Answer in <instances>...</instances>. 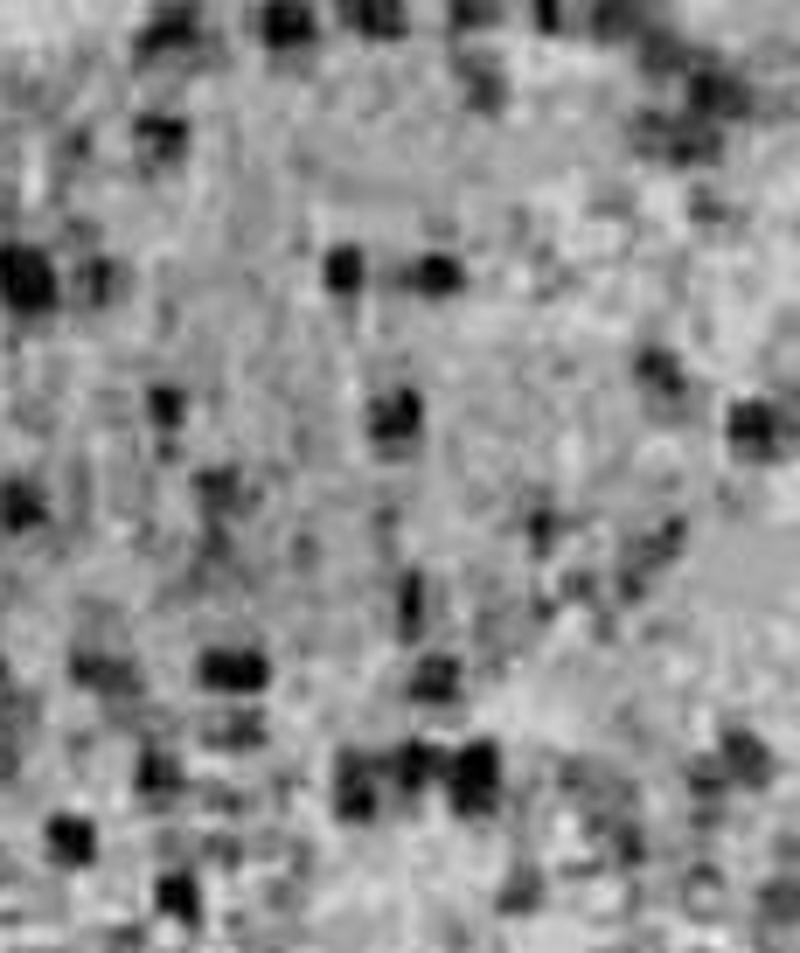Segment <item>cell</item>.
Returning a JSON list of instances; mask_svg holds the SVG:
<instances>
[{
  "label": "cell",
  "mask_w": 800,
  "mask_h": 953,
  "mask_svg": "<svg viewBox=\"0 0 800 953\" xmlns=\"http://www.w3.org/2000/svg\"><path fill=\"white\" fill-rule=\"evenodd\" d=\"M0 299H8L14 314H49L56 307V264H49V251L8 244V251H0Z\"/></svg>",
  "instance_id": "1"
},
{
  "label": "cell",
  "mask_w": 800,
  "mask_h": 953,
  "mask_svg": "<svg viewBox=\"0 0 800 953\" xmlns=\"http://www.w3.org/2000/svg\"><path fill=\"white\" fill-rule=\"evenodd\" d=\"M723 432H731V452H745V460H773V452L787 446V411H773V397H745V404H731Z\"/></svg>",
  "instance_id": "2"
},
{
  "label": "cell",
  "mask_w": 800,
  "mask_h": 953,
  "mask_svg": "<svg viewBox=\"0 0 800 953\" xmlns=\"http://www.w3.org/2000/svg\"><path fill=\"white\" fill-rule=\"evenodd\" d=\"M369 432H376V446H411V438L425 432V397H417V390H390V397H376Z\"/></svg>",
  "instance_id": "3"
},
{
  "label": "cell",
  "mask_w": 800,
  "mask_h": 953,
  "mask_svg": "<svg viewBox=\"0 0 800 953\" xmlns=\"http://www.w3.org/2000/svg\"><path fill=\"white\" fill-rule=\"evenodd\" d=\"M202 682L209 690H264L272 661L251 655V647H216V655H202Z\"/></svg>",
  "instance_id": "4"
},
{
  "label": "cell",
  "mask_w": 800,
  "mask_h": 953,
  "mask_svg": "<svg viewBox=\"0 0 800 953\" xmlns=\"http://www.w3.org/2000/svg\"><path fill=\"white\" fill-rule=\"evenodd\" d=\"M487 793H494V745H467L460 766H452V800L473 814V808H487Z\"/></svg>",
  "instance_id": "5"
},
{
  "label": "cell",
  "mask_w": 800,
  "mask_h": 953,
  "mask_svg": "<svg viewBox=\"0 0 800 953\" xmlns=\"http://www.w3.org/2000/svg\"><path fill=\"white\" fill-rule=\"evenodd\" d=\"M258 35H264L272 49H307L314 35H320V14H314V8H264V14H258Z\"/></svg>",
  "instance_id": "6"
},
{
  "label": "cell",
  "mask_w": 800,
  "mask_h": 953,
  "mask_svg": "<svg viewBox=\"0 0 800 953\" xmlns=\"http://www.w3.org/2000/svg\"><path fill=\"white\" fill-rule=\"evenodd\" d=\"M140 154H146V161H181V154H188V126H181V119H161V111H146V119H140Z\"/></svg>",
  "instance_id": "7"
},
{
  "label": "cell",
  "mask_w": 800,
  "mask_h": 953,
  "mask_svg": "<svg viewBox=\"0 0 800 953\" xmlns=\"http://www.w3.org/2000/svg\"><path fill=\"white\" fill-rule=\"evenodd\" d=\"M0 522H8V529H35V522H49V502L35 494V481H8V487H0Z\"/></svg>",
  "instance_id": "8"
},
{
  "label": "cell",
  "mask_w": 800,
  "mask_h": 953,
  "mask_svg": "<svg viewBox=\"0 0 800 953\" xmlns=\"http://www.w3.org/2000/svg\"><path fill=\"white\" fill-rule=\"evenodd\" d=\"M320 279H328V293H362V279H369V264H362L355 244H334L328 264H320Z\"/></svg>",
  "instance_id": "9"
},
{
  "label": "cell",
  "mask_w": 800,
  "mask_h": 953,
  "mask_svg": "<svg viewBox=\"0 0 800 953\" xmlns=\"http://www.w3.org/2000/svg\"><path fill=\"white\" fill-rule=\"evenodd\" d=\"M196 8H167V14H154V28H146V43L154 49H181V43H196Z\"/></svg>",
  "instance_id": "10"
},
{
  "label": "cell",
  "mask_w": 800,
  "mask_h": 953,
  "mask_svg": "<svg viewBox=\"0 0 800 953\" xmlns=\"http://www.w3.org/2000/svg\"><path fill=\"white\" fill-rule=\"evenodd\" d=\"M640 384L661 390V397H682V362H675L669 349H647V355H640Z\"/></svg>",
  "instance_id": "11"
},
{
  "label": "cell",
  "mask_w": 800,
  "mask_h": 953,
  "mask_svg": "<svg viewBox=\"0 0 800 953\" xmlns=\"http://www.w3.org/2000/svg\"><path fill=\"white\" fill-rule=\"evenodd\" d=\"M417 293H432V299H439V293H460V258H417Z\"/></svg>",
  "instance_id": "12"
},
{
  "label": "cell",
  "mask_w": 800,
  "mask_h": 953,
  "mask_svg": "<svg viewBox=\"0 0 800 953\" xmlns=\"http://www.w3.org/2000/svg\"><path fill=\"white\" fill-rule=\"evenodd\" d=\"M404 22H411L404 8H349V28L362 35H404Z\"/></svg>",
  "instance_id": "13"
},
{
  "label": "cell",
  "mask_w": 800,
  "mask_h": 953,
  "mask_svg": "<svg viewBox=\"0 0 800 953\" xmlns=\"http://www.w3.org/2000/svg\"><path fill=\"white\" fill-rule=\"evenodd\" d=\"M49 843H56V856H70V863H84V856H91V828L78 822V814H63V822L49 828Z\"/></svg>",
  "instance_id": "14"
},
{
  "label": "cell",
  "mask_w": 800,
  "mask_h": 953,
  "mask_svg": "<svg viewBox=\"0 0 800 953\" xmlns=\"http://www.w3.org/2000/svg\"><path fill=\"white\" fill-rule=\"evenodd\" d=\"M460 690V669H452V661H425V669H417V696H452Z\"/></svg>",
  "instance_id": "15"
},
{
  "label": "cell",
  "mask_w": 800,
  "mask_h": 953,
  "mask_svg": "<svg viewBox=\"0 0 800 953\" xmlns=\"http://www.w3.org/2000/svg\"><path fill=\"white\" fill-rule=\"evenodd\" d=\"M397 620H404V634L425 626V578H404V592H397Z\"/></svg>",
  "instance_id": "16"
},
{
  "label": "cell",
  "mask_w": 800,
  "mask_h": 953,
  "mask_svg": "<svg viewBox=\"0 0 800 953\" xmlns=\"http://www.w3.org/2000/svg\"><path fill=\"white\" fill-rule=\"evenodd\" d=\"M146 417H154L161 432H175L181 425V390H154V397H146Z\"/></svg>",
  "instance_id": "17"
},
{
  "label": "cell",
  "mask_w": 800,
  "mask_h": 953,
  "mask_svg": "<svg viewBox=\"0 0 800 953\" xmlns=\"http://www.w3.org/2000/svg\"><path fill=\"white\" fill-rule=\"evenodd\" d=\"M161 905L167 911H196V891H188L181 876H167V884H161Z\"/></svg>",
  "instance_id": "18"
}]
</instances>
